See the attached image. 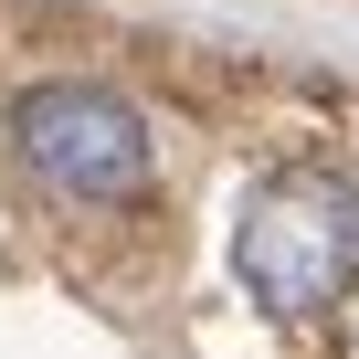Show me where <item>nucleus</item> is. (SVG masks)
<instances>
[{
  "instance_id": "obj_2",
  "label": "nucleus",
  "mask_w": 359,
  "mask_h": 359,
  "mask_svg": "<svg viewBox=\"0 0 359 359\" xmlns=\"http://www.w3.org/2000/svg\"><path fill=\"white\" fill-rule=\"evenodd\" d=\"M11 148H22V169L43 180V191L74 201V212H116V201L148 191V127L106 85H32L11 106Z\"/></svg>"
},
{
  "instance_id": "obj_1",
  "label": "nucleus",
  "mask_w": 359,
  "mask_h": 359,
  "mask_svg": "<svg viewBox=\"0 0 359 359\" xmlns=\"http://www.w3.org/2000/svg\"><path fill=\"white\" fill-rule=\"evenodd\" d=\"M233 275L264 317L317 327L327 306L359 296V191L327 169H275L233 222Z\"/></svg>"
}]
</instances>
